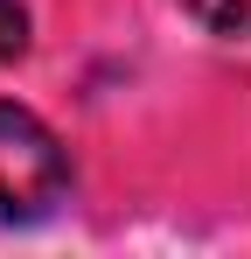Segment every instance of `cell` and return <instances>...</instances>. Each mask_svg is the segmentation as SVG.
Wrapping results in <instances>:
<instances>
[{"label":"cell","instance_id":"1","mask_svg":"<svg viewBox=\"0 0 251 259\" xmlns=\"http://www.w3.org/2000/svg\"><path fill=\"white\" fill-rule=\"evenodd\" d=\"M70 196V154L28 105L0 98V224H42Z\"/></svg>","mask_w":251,"mask_h":259},{"label":"cell","instance_id":"2","mask_svg":"<svg viewBox=\"0 0 251 259\" xmlns=\"http://www.w3.org/2000/svg\"><path fill=\"white\" fill-rule=\"evenodd\" d=\"M209 35H230V42H251V0H181Z\"/></svg>","mask_w":251,"mask_h":259},{"label":"cell","instance_id":"3","mask_svg":"<svg viewBox=\"0 0 251 259\" xmlns=\"http://www.w3.org/2000/svg\"><path fill=\"white\" fill-rule=\"evenodd\" d=\"M28 49V14L21 0H0V56H21Z\"/></svg>","mask_w":251,"mask_h":259}]
</instances>
